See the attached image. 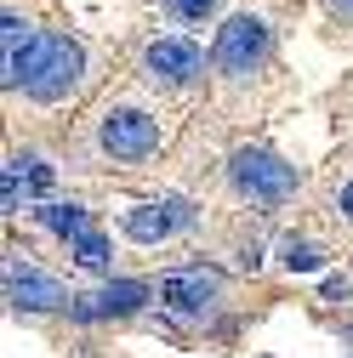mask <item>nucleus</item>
<instances>
[{
  "label": "nucleus",
  "mask_w": 353,
  "mask_h": 358,
  "mask_svg": "<svg viewBox=\"0 0 353 358\" xmlns=\"http://www.w3.org/2000/svg\"><path fill=\"white\" fill-rule=\"evenodd\" d=\"M228 176H234V188L251 199V205H285L296 194V165H285L279 154L268 148H240L228 159Z\"/></svg>",
  "instance_id": "nucleus-1"
},
{
  "label": "nucleus",
  "mask_w": 353,
  "mask_h": 358,
  "mask_svg": "<svg viewBox=\"0 0 353 358\" xmlns=\"http://www.w3.org/2000/svg\"><path fill=\"white\" fill-rule=\"evenodd\" d=\"M80 74H85L80 40H69V34H46V40H40V63H34V74H29L23 92H29L34 103H63L74 85H80Z\"/></svg>",
  "instance_id": "nucleus-2"
},
{
  "label": "nucleus",
  "mask_w": 353,
  "mask_h": 358,
  "mask_svg": "<svg viewBox=\"0 0 353 358\" xmlns=\"http://www.w3.org/2000/svg\"><path fill=\"white\" fill-rule=\"evenodd\" d=\"M268 23H262V17H228L223 29H216V46H211V63L216 69H223V74H251L262 57H268Z\"/></svg>",
  "instance_id": "nucleus-3"
},
{
  "label": "nucleus",
  "mask_w": 353,
  "mask_h": 358,
  "mask_svg": "<svg viewBox=\"0 0 353 358\" xmlns=\"http://www.w3.org/2000/svg\"><path fill=\"white\" fill-rule=\"evenodd\" d=\"M97 143H103V154H114V159H148V154L160 148V120L143 114V108H109Z\"/></svg>",
  "instance_id": "nucleus-4"
},
{
  "label": "nucleus",
  "mask_w": 353,
  "mask_h": 358,
  "mask_svg": "<svg viewBox=\"0 0 353 358\" xmlns=\"http://www.w3.org/2000/svg\"><path fill=\"white\" fill-rule=\"evenodd\" d=\"M6 301H12L18 313H52V307H69L74 296H69L52 273H40L34 262L6 256Z\"/></svg>",
  "instance_id": "nucleus-5"
},
{
  "label": "nucleus",
  "mask_w": 353,
  "mask_h": 358,
  "mask_svg": "<svg viewBox=\"0 0 353 358\" xmlns=\"http://www.w3.org/2000/svg\"><path fill=\"white\" fill-rule=\"evenodd\" d=\"M223 296V279L211 273V267H176V273L160 279V301L171 313H183V319H205Z\"/></svg>",
  "instance_id": "nucleus-6"
},
{
  "label": "nucleus",
  "mask_w": 353,
  "mask_h": 358,
  "mask_svg": "<svg viewBox=\"0 0 353 358\" xmlns=\"http://www.w3.org/2000/svg\"><path fill=\"white\" fill-rule=\"evenodd\" d=\"M148 296H154V290H148L143 279H109V285H103V290H92V296H74V301H69V319H80V324L125 319V313H137Z\"/></svg>",
  "instance_id": "nucleus-7"
},
{
  "label": "nucleus",
  "mask_w": 353,
  "mask_h": 358,
  "mask_svg": "<svg viewBox=\"0 0 353 358\" xmlns=\"http://www.w3.org/2000/svg\"><path fill=\"white\" fill-rule=\"evenodd\" d=\"M40 40H46V34L29 29L18 12L0 17V52H6V74H0V80H6V92H23V85H29V74L40 63Z\"/></svg>",
  "instance_id": "nucleus-8"
},
{
  "label": "nucleus",
  "mask_w": 353,
  "mask_h": 358,
  "mask_svg": "<svg viewBox=\"0 0 353 358\" xmlns=\"http://www.w3.org/2000/svg\"><path fill=\"white\" fill-rule=\"evenodd\" d=\"M188 199H154V205H137V210H125V239H137V245H165L176 228H188Z\"/></svg>",
  "instance_id": "nucleus-9"
},
{
  "label": "nucleus",
  "mask_w": 353,
  "mask_h": 358,
  "mask_svg": "<svg viewBox=\"0 0 353 358\" xmlns=\"http://www.w3.org/2000/svg\"><path fill=\"white\" fill-rule=\"evenodd\" d=\"M143 63H148V74L154 80H165V85H188L194 74H200V46L194 40H183V34H165V40H154V46L143 52Z\"/></svg>",
  "instance_id": "nucleus-10"
},
{
  "label": "nucleus",
  "mask_w": 353,
  "mask_h": 358,
  "mask_svg": "<svg viewBox=\"0 0 353 358\" xmlns=\"http://www.w3.org/2000/svg\"><path fill=\"white\" fill-rule=\"evenodd\" d=\"M40 222H46L57 239H69V245L92 234V210L85 205H40Z\"/></svg>",
  "instance_id": "nucleus-11"
},
{
  "label": "nucleus",
  "mask_w": 353,
  "mask_h": 358,
  "mask_svg": "<svg viewBox=\"0 0 353 358\" xmlns=\"http://www.w3.org/2000/svg\"><path fill=\"white\" fill-rule=\"evenodd\" d=\"M69 250H74V262H80V267H92V273H103V267H109V239H103L97 228L85 234V239H74Z\"/></svg>",
  "instance_id": "nucleus-12"
},
{
  "label": "nucleus",
  "mask_w": 353,
  "mask_h": 358,
  "mask_svg": "<svg viewBox=\"0 0 353 358\" xmlns=\"http://www.w3.org/2000/svg\"><path fill=\"white\" fill-rule=\"evenodd\" d=\"M285 267H291V273H319V267H325V256L314 250V245H302V239H285Z\"/></svg>",
  "instance_id": "nucleus-13"
},
{
  "label": "nucleus",
  "mask_w": 353,
  "mask_h": 358,
  "mask_svg": "<svg viewBox=\"0 0 353 358\" xmlns=\"http://www.w3.org/2000/svg\"><path fill=\"white\" fill-rule=\"evenodd\" d=\"M18 171H23V188L29 194H46L52 188V165L40 159V154H18Z\"/></svg>",
  "instance_id": "nucleus-14"
},
{
  "label": "nucleus",
  "mask_w": 353,
  "mask_h": 358,
  "mask_svg": "<svg viewBox=\"0 0 353 358\" xmlns=\"http://www.w3.org/2000/svg\"><path fill=\"white\" fill-rule=\"evenodd\" d=\"M165 6H171V17H183V23H205L216 12V0H165Z\"/></svg>",
  "instance_id": "nucleus-15"
},
{
  "label": "nucleus",
  "mask_w": 353,
  "mask_h": 358,
  "mask_svg": "<svg viewBox=\"0 0 353 358\" xmlns=\"http://www.w3.org/2000/svg\"><path fill=\"white\" fill-rule=\"evenodd\" d=\"M0 205H6V216H18V205H23V171H18V159L6 165V199H0Z\"/></svg>",
  "instance_id": "nucleus-16"
},
{
  "label": "nucleus",
  "mask_w": 353,
  "mask_h": 358,
  "mask_svg": "<svg viewBox=\"0 0 353 358\" xmlns=\"http://www.w3.org/2000/svg\"><path fill=\"white\" fill-rule=\"evenodd\" d=\"M336 205H342V210H347V216H353V182H347V188H342V194H336Z\"/></svg>",
  "instance_id": "nucleus-17"
},
{
  "label": "nucleus",
  "mask_w": 353,
  "mask_h": 358,
  "mask_svg": "<svg viewBox=\"0 0 353 358\" xmlns=\"http://www.w3.org/2000/svg\"><path fill=\"white\" fill-rule=\"evenodd\" d=\"M331 6H336V12H353V0H331Z\"/></svg>",
  "instance_id": "nucleus-18"
},
{
  "label": "nucleus",
  "mask_w": 353,
  "mask_h": 358,
  "mask_svg": "<svg viewBox=\"0 0 353 358\" xmlns=\"http://www.w3.org/2000/svg\"><path fill=\"white\" fill-rule=\"evenodd\" d=\"M347 336H353V330H347Z\"/></svg>",
  "instance_id": "nucleus-19"
}]
</instances>
